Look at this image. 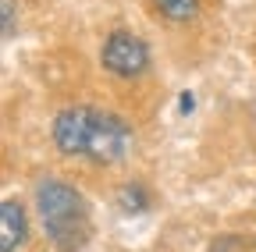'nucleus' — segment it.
<instances>
[{"label":"nucleus","instance_id":"obj_1","mask_svg":"<svg viewBox=\"0 0 256 252\" xmlns=\"http://www.w3.org/2000/svg\"><path fill=\"white\" fill-rule=\"evenodd\" d=\"M54 142L68 156H86V160H96V164H114L124 156L132 135H128L124 121L107 114V110L68 107L54 117Z\"/></svg>","mask_w":256,"mask_h":252},{"label":"nucleus","instance_id":"obj_2","mask_svg":"<svg viewBox=\"0 0 256 252\" xmlns=\"http://www.w3.org/2000/svg\"><path fill=\"white\" fill-rule=\"evenodd\" d=\"M36 210L50 242L64 252H75L89 238V206L72 185L46 178L36 185Z\"/></svg>","mask_w":256,"mask_h":252},{"label":"nucleus","instance_id":"obj_3","mask_svg":"<svg viewBox=\"0 0 256 252\" xmlns=\"http://www.w3.org/2000/svg\"><path fill=\"white\" fill-rule=\"evenodd\" d=\"M100 60H104V68H107L110 75H118V78H136V75H142V71L150 68V50H146V43H142L139 36L118 28V32L107 36Z\"/></svg>","mask_w":256,"mask_h":252},{"label":"nucleus","instance_id":"obj_4","mask_svg":"<svg viewBox=\"0 0 256 252\" xmlns=\"http://www.w3.org/2000/svg\"><path fill=\"white\" fill-rule=\"evenodd\" d=\"M0 217H4V235H0V242H4V245H0V249H4V252H18L22 242H25V231H28L22 203H18V199H4Z\"/></svg>","mask_w":256,"mask_h":252},{"label":"nucleus","instance_id":"obj_5","mask_svg":"<svg viewBox=\"0 0 256 252\" xmlns=\"http://www.w3.org/2000/svg\"><path fill=\"white\" fill-rule=\"evenodd\" d=\"M153 7L171 21H188V18H196L200 0H153Z\"/></svg>","mask_w":256,"mask_h":252},{"label":"nucleus","instance_id":"obj_6","mask_svg":"<svg viewBox=\"0 0 256 252\" xmlns=\"http://www.w3.org/2000/svg\"><path fill=\"white\" fill-rule=\"evenodd\" d=\"M210 252H256V235H220Z\"/></svg>","mask_w":256,"mask_h":252},{"label":"nucleus","instance_id":"obj_7","mask_svg":"<svg viewBox=\"0 0 256 252\" xmlns=\"http://www.w3.org/2000/svg\"><path fill=\"white\" fill-rule=\"evenodd\" d=\"M18 25H14V0H4V36H14Z\"/></svg>","mask_w":256,"mask_h":252}]
</instances>
